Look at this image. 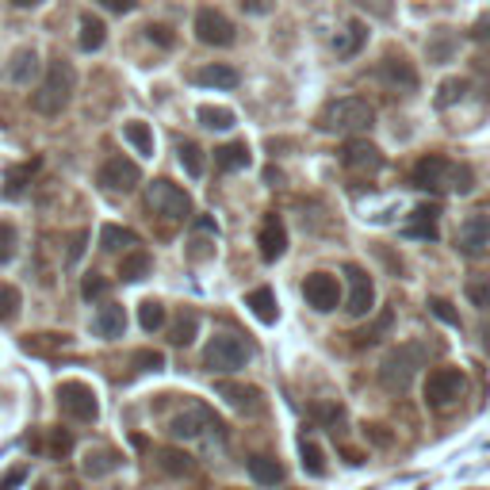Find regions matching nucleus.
I'll list each match as a JSON object with an SVG mask.
<instances>
[{"label":"nucleus","instance_id":"obj_1","mask_svg":"<svg viewBox=\"0 0 490 490\" xmlns=\"http://www.w3.org/2000/svg\"><path fill=\"white\" fill-rule=\"evenodd\" d=\"M73 88H77V73H73L69 61L66 58L50 61L43 85H38V93L31 96V108L38 115H61L69 108V100H73Z\"/></svg>","mask_w":490,"mask_h":490},{"label":"nucleus","instance_id":"obj_2","mask_svg":"<svg viewBox=\"0 0 490 490\" xmlns=\"http://www.w3.org/2000/svg\"><path fill=\"white\" fill-rule=\"evenodd\" d=\"M376 123V111H372L368 100L360 96H341L318 115V127L326 135H360Z\"/></svg>","mask_w":490,"mask_h":490},{"label":"nucleus","instance_id":"obj_3","mask_svg":"<svg viewBox=\"0 0 490 490\" xmlns=\"http://www.w3.org/2000/svg\"><path fill=\"white\" fill-rule=\"evenodd\" d=\"M425 364V349L421 345H398V349H391L383 356V364H380V383H383V391H391V395H403L410 383H414V376L421 372Z\"/></svg>","mask_w":490,"mask_h":490},{"label":"nucleus","instance_id":"obj_4","mask_svg":"<svg viewBox=\"0 0 490 490\" xmlns=\"http://www.w3.org/2000/svg\"><path fill=\"white\" fill-rule=\"evenodd\" d=\"M249 356H253V349L241 338H234V333H215L208 341V349H203V364L211 372H218V376H230V372L245 368Z\"/></svg>","mask_w":490,"mask_h":490},{"label":"nucleus","instance_id":"obj_5","mask_svg":"<svg viewBox=\"0 0 490 490\" xmlns=\"http://www.w3.org/2000/svg\"><path fill=\"white\" fill-rule=\"evenodd\" d=\"M463 391H468V376L460 368H433L425 376V406L429 410H445L460 403Z\"/></svg>","mask_w":490,"mask_h":490},{"label":"nucleus","instance_id":"obj_6","mask_svg":"<svg viewBox=\"0 0 490 490\" xmlns=\"http://www.w3.org/2000/svg\"><path fill=\"white\" fill-rule=\"evenodd\" d=\"M146 203L158 215L176 218V223L192 218V196L180 184H173V180H153V184L146 188Z\"/></svg>","mask_w":490,"mask_h":490},{"label":"nucleus","instance_id":"obj_7","mask_svg":"<svg viewBox=\"0 0 490 490\" xmlns=\"http://www.w3.org/2000/svg\"><path fill=\"white\" fill-rule=\"evenodd\" d=\"M58 406H61V414L73 418V421H96L100 418L96 391L81 380H66L58 387Z\"/></svg>","mask_w":490,"mask_h":490},{"label":"nucleus","instance_id":"obj_8","mask_svg":"<svg viewBox=\"0 0 490 490\" xmlns=\"http://www.w3.org/2000/svg\"><path fill=\"white\" fill-rule=\"evenodd\" d=\"M341 165L356 176H372L383 169V153H380V146H372V142L353 138V142H345V150H341Z\"/></svg>","mask_w":490,"mask_h":490},{"label":"nucleus","instance_id":"obj_9","mask_svg":"<svg viewBox=\"0 0 490 490\" xmlns=\"http://www.w3.org/2000/svg\"><path fill=\"white\" fill-rule=\"evenodd\" d=\"M303 295H306V303L314 306V311H338V303H341V283L338 276H330V273H311L303 280Z\"/></svg>","mask_w":490,"mask_h":490},{"label":"nucleus","instance_id":"obj_10","mask_svg":"<svg viewBox=\"0 0 490 490\" xmlns=\"http://www.w3.org/2000/svg\"><path fill=\"white\" fill-rule=\"evenodd\" d=\"M96 180L104 184L108 192H135L142 184V169L131 161V158H108L104 165H100Z\"/></svg>","mask_w":490,"mask_h":490},{"label":"nucleus","instance_id":"obj_11","mask_svg":"<svg viewBox=\"0 0 490 490\" xmlns=\"http://www.w3.org/2000/svg\"><path fill=\"white\" fill-rule=\"evenodd\" d=\"M345 276H349V299H345V311H349L353 318H364L372 306H376V288H372V276L360 265H349V268H345Z\"/></svg>","mask_w":490,"mask_h":490},{"label":"nucleus","instance_id":"obj_12","mask_svg":"<svg viewBox=\"0 0 490 490\" xmlns=\"http://www.w3.org/2000/svg\"><path fill=\"white\" fill-rule=\"evenodd\" d=\"M196 35L208 46H230L234 43V23H230L218 8H200L196 12Z\"/></svg>","mask_w":490,"mask_h":490},{"label":"nucleus","instance_id":"obj_13","mask_svg":"<svg viewBox=\"0 0 490 490\" xmlns=\"http://www.w3.org/2000/svg\"><path fill=\"white\" fill-rule=\"evenodd\" d=\"M456 249L463 257H486L490 253V218L486 215L463 218V226H460V234H456Z\"/></svg>","mask_w":490,"mask_h":490},{"label":"nucleus","instance_id":"obj_14","mask_svg":"<svg viewBox=\"0 0 490 490\" xmlns=\"http://www.w3.org/2000/svg\"><path fill=\"white\" fill-rule=\"evenodd\" d=\"M453 169L456 165L448 161L445 153H425V158L414 165V184L425 192H441L448 180H453Z\"/></svg>","mask_w":490,"mask_h":490},{"label":"nucleus","instance_id":"obj_15","mask_svg":"<svg viewBox=\"0 0 490 490\" xmlns=\"http://www.w3.org/2000/svg\"><path fill=\"white\" fill-rule=\"evenodd\" d=\"M203 429H223V425L215 421L211 410H203V406H188L184 414H176L169 421V433L180 437V441H192V437H200Z\"/></svg>","mask_w":490,"mask_h":490},{"label":"nucleus","instance_id":"obj_16","mask_svg":"<svg viewBox=\"0 0 490 490\" xmlns=\"http://www.w3.org/2000/svg\"><path fill=\"white\" fill-rule=\"evenodd\" d=\"M380 81L398 88V93H414V88H418V69L410 66L403 54H391V58L380 61Z\"/></svg>","mask_w":490,"mask_h":490},{"label":"nucleus","instance_id":"obj_17","mask_svg":"<svg viewBox=\"0 0 490 490\" xmlns=\"http://www.w3.org/2000/svg\"><path fill=\"white\" fill-rule=\"evenodd\" d=\"M257 245H261V257H265V261H280V257L288 253V230H283L280 215H268L265 223H261Z\"/></svg>","mask_w":490,"mask_h":490},{"label":"nucleus","instance_id":"obj_18","mask_svg":"<svg viewBox=\"0 0 490 490\" xmlns=\"http://www.w3.org/2000/svg\"><path fill=\"white\" fill-rule=\"evenodd\" d=\"M93 330H96V338H104V341L123 338V330H127V311H123L119 303L100 306L96 318H93Z\"/></svg>","mask_w":490,"mask_h":490},{"label":"nucleus","instance_id":"obj_19","mask_svg":"<svg viewBox=\"0 0 490 490\" xmlns=\"http://www.w3.org/2000/svg\"><path fill=\"white\" fill-rule=\"evenodd\" d=\"M364 43H368V28L360 20H349L338 31V38H333V50H338V58H353V54L364 50Z\"/></svg>","mask_w":490,"mask_h":490},{"label":"nucleus","instance_id":"obj_20","mask_svg":"<svg viewBox=\"0 0 490 490\" xmlns=\"http://www.w3.org/2000/svg\"><path fill=\"white\" fill-rule=\"evenodd\" d=\"M215 169L234 173V169H249V146L245 142H226L215 150Z\"/></svg>","mask_w":490,"mask_h":490},{"label":"nucleus","instance_id":"obj_21","mask_svg":"<svg viewBox=\"0 0 490 490\" xmlns=\"http://www.w3.org/2000/svg\"><path fill=\"white\" fill-rule=\"evenodd\" d=\"M249 475L261 486H276V483H283V463L276 460V456H265V453H257V456H249Z\"/></svg>","mask_w":490,"mask_h":490},{"label":"nucleus","instance_id":"obj_22","mask_svg":"<svg viewBox=\"0 0 490 490\" xmlns=\"http://www.w3.org/2000/svg\"><path fill=\"white\" fill-rule=\"evenodd\" d=\"M38 77V54L35 50H16L8 61V81H16V85H31Z\"/></svg>","mask_w":490,"mask_h":490},{"label":"nucleus","instance_id":"obj_23","mask_svg":"<svg viewBox=\"0 0 490 490\" xmlns=\"http://www.w3.org/2000/svg\"><path fill=\"white\" fill-rule=\"evenodd\" d=\"M245 306L265 322V326H273V322L280 318V306H276V295H273V288H257V291H249L245 295Z\"/></svg>","mask_w":490,"mask_h":490},{"label":"nucleus","instance_id":"obj_24","mask_svg":"<svg viewBox=\"0 0 490 490\" xmlns=\"http://www.w3.org/2000/svg\"><path fill=\"white\" fill-rule=\"evenodd\" d=\"M115 468H119V456L108 453V448H88L85 460H81V471L88 475V479H100V475H111Z\"/></svg>","mask_w":490,"mask_h":490},{"label":"nucleus","instance_id":"obj_25","mask_svg":"<svg viewBox=\"0 0 490 490\" xmlns=\"http://www.w3.org/2000/svg\"><path fill=\"white\" fill-rule=\"evenodd\" d=\"M192 81H196L200 88H234L238 85V69L230 66H203L192 73Z\"/></svg>","mask_w":490,"mask_h":490},{"label":"nucleus","instance_id":"obj_26","mask_svg":"<svg viewBox=\"0 0 490 490\" xmlns=\"http://www.w3.org/2000/svg\"><path fill=\"white\" fill-rule=\"evenodd\" d=\"M100 249H108V253H119V249H138V234L135 230H127V226H104L100 230Z\"/></svg>","mask_w":490,"mask_h":490},{"label":"nucleus","instance_id":"obj_27","mask_svg":"<svg viewBox=\"0 0 490 490\" xmlns=\"http://www.w3.org/2000/svg\"><path fill=\"white\" fill-rule=\"evenodd\" d=\"M218 395L226 398L230 406H238V410H257V398H261V391L257 387H241V383H230V380H223L215 387Z\"/></svg>","mask_w":490,"mask_h":490},{"label":"nucleus","instance_id":"obj_28","mask_svg":"<svg viewBox=\"0 0 490 490\" xmlns=\"http://www.w3.org/2000/svg\"><path fill=\"white\" fill-rule=\"evenodd\" d=\"M437 211L433 203H425V208L414 211V218H410V226H406V234L410 238H425V241H437Z\"/></svg>","mask_w":490,"mask_h":490},{"label":"nucleus","instance_id":"obj_29","mask_svg":"<svg viewBox=\"0 0 490 490\" xmlns=\"http://www.w3.org/2000/svg\"><path fill=\"white\" fill-rule=\"evenodd\" d=\"M150 268H153V261H150V253L146 249H131L119 261V276L127 280V283H138V280H146L150 276Z\"/></svg>","mask_w":490,"mask_h":490},{"label":"nucleus","instance_id":"obj_30","mask_svg":"<svg viewBox=\"0 0 490 490\" xmlns=\"http://www.w3.org/2000/svg\"><path fill=\"white\" fill-rule=\"evenodd\" d=\"M104 38H108L104 20H96V16H81V35H77V43H81L85 54H93V50L104 46Z\"/></svg>","mask_w":490,"mask_h":490},{"label":"nucleus","instance_id":"obj_31","mask_svg":"<svg viewBox=\"0 0 490 490\" xmlns=\"http://www.w3.org/2000/svg\"><path fill=\"white\" fill-rule=\"evenodd\" d=\"M123 135H127V142L142 153V158H153V131L142 119H135V123H127L123 127Z\"/></svg>","mask_w":490,"mask_h":490},{"label":"nucleus","instance_id":"obj_32","mask_svg":"<svg viewBox=\"0 0 490 490\" xmlns=\"http://www.w3.org/2000/svg\"><path fill=\"white\" fill-rule=\"evenodd\" d=\"M38 169V161H23V165H16V169H8V176H4V196H23V188H28V180H31V173Z\"/></svg>","mask_w":490,"mask_h":490},{"label":"nucleus","instance_id":"obj_33","mask_svg":"<svg viewBox=\"0 0 490 490\" xmlns=\"http://www.w3.org/2000/svg\"><path fill=\"white\" fill-rule=\"evenodd\" d=\"M395 326V314L391 311H383L376 322H372V326L368 330H360V333H353V345H360V349H364V345H376L380 338H383V333L387 330H391Z\"/></svg>","mask_w":490,"mask_h":490},{"label":"nucleus","instance_id":"obj_34","mask_svg":"<svg viewBox=\"0 0 490 490\" xmlns=\"http://www.w3.org/2000/svg\"><path fill=\"white\" fill-rule=\"evenodd\" d=\"M158 463H161V471H169V475H188L192 468H196V463H192V456L180 453V448H161Z\"/></svg>","mask_w":490,"mask_h":490},{"label":"nucleus","instance_id":"obj_35","mask_svg":"<svg viewBox=\"0 0 490 490\" xmlns=\"http://www.w3.org/2000/svg\"><path fill=\"white\" fill-rule=\"evenodd\" d=\"M200 123L208 127V131H230V127H234V111H230V108H211V104H203V108H200Z\"/></svg>","mask_w":490,"mask_h":490},{"label":"nucleus","instance_id":"obj_36","mask_svg":"<svg viewBox=\"0 0 490 490\" xmlns=\"http://www.w3.org/2000/svg\"><path fill=\"white\" fill-rule=\"evenodd\" d=\"M69 338L66 333H35V338L23 341V349L28 353H54V349H66Z\"/></svg>","mask_w":490,"mask_h":490},{"label":"nucleus","instance_id":"obj_37","mask_svg":"<svg viewBox=\"0 0 490 490\" xmlns=\"http://www.w3.org/2000/svg\"><path fill=\"white\" fill-rule=\"evenodd\" d=\"M196 330H200V318L188 311V314L176 318V326L169 330V341L173 345H192V341H196Z\"/></svg>","mask_w":490,"mask_h":490},{"label":"nucleus","instance_id":"obj_38","mask_svg":"<svg viewBox=\"0 0 490 490\" xmlns=\"http://www.w3.org/2000/svg\"><path fill=\"white\" fill-rule=\"evenodd\" d=\"M138 322H142V330L153 333V330H161L165 326V306L158 299H146L138 306Z\"/></svg>","mask_w":490,"mask_h":490},{"label":"nucleus","instance_id":"obj_39","mask_svg":"<svg viewBox=\"0 0 490 490\" xmlns=\"http://www.w3.org/2000/svg\"><path fill=\"white\" fill-rule=\"evenodd\" d=\"M425 54H429V61H445V58H453L456 54V38L448 35V31H437L429 38V46H425Z\"/></svg>","mask_w":490,"mask_h":490},{"label":"nucleus","instance_id":"obj_40","mask_svg":"<svg viewBox=\"0 0 490 490\" xmlns=\"http://www.w3.org/2000/svg\"><path fill=\"white\" fill-rule=\"evenodd\" d=\"M20 306H23V295L12 288V283H4V288H0V322H16Z\"/></svg>","mask_w":490,"mask_h":490},{"label":"nucleus","instance_id":"obj_41","mask_svg":"<svg viewBox=\"0 0 490 490\" xmlns=\"http://www.w3.org/2000/svg\"><path fill=\"white\" fill-rule=\"evenodd\" d=\"M299 456H303V471L306 475H326V456H322V448L314 441H303Z\"/></svg>","mask_w":490,"mask_h":490},{"label":"nucleus","instance_id":"obj_42","mask_svg":"<svg viewBox=\"0 0 490 490\" xmlns=\"http://www.w3.org/2000/svg\"><path fill=\"white\" fill-rule=\"evenodd\" d=\"M463 93H468V81H460V77L441 81V88H437V108H453L456 100H463Z\"/></svg>","mask_w":490,"mask_h":490},{"label":"nucleus","instance_id":"obj_43","mask_svg":"<svg viewBox=\"0 0 490 490\" xmlns=\"http://www.w3.org/2000/svg\"><path fill=\"white\" fill-rule=\"evenodd\" d=\"M180 165L188 169V176H203V150L196 146V142H180Z\"/></svg>","mask_w":490,"mask_h":490},{"label":"nucleus","instance_id":"obj_44","mask_svg":"<svg viewBox=\"0 0 490 490\" xmlns=\"http://www.w3.org/2000/svg\"><path fill=\"white\" fill-rule=\"evenodd\" d=\"M463 291H468V299L479 306V311H490V280L486 276H471Z\"/></svg>","mask_w":490,"mask_h":490},{"label":"nucleus","instance_id":"obj_45","mask_svg":"<svg viewBox=\"0 0 490 490\" xmlns=\"http://www.w3.org/2000/svg\"><path fill=\"white\" fill-rule=\"evenodd\" d=\"M16 226L12 223H0V265H8L12 257H16Z\"/></svg>","mask_w":490,"mask_h":490},{"label":"nucleus","instance_id":"obj_46","mask_svg":"<svg viewBox=\"0 0 490 490\" xmlns=\"http://www.w3.org/2000/svg\"><path fill=\"white\" fill-rule=\"evenodd\" d=\"M429 311H433L437 318H441L445 326H460V314L453 311V303H448V299H441V295H433V299H429Z\"/></svg>","mask_w":490,"mask_h":490},{"label":"nucleus","instance_id":"obj_47","mask_svg":"<svg viewBox=\"0 0 490 490\" xmlns=\"http://www.w3.org/2000/svg\"><path fill=\"white\" fill-rule=\"evenodd\" d=\"M81 295H85V299H100V295H108V280L96 276V273H88L81 280Z\"/></svg>","mask_w":490,"mask_h":490},{"label":"nucleus","instance_id":"obj_48","mask_svg":"<svg viewBox=\"0 0 490 490\" xmlns=\"http://www.w3.org/2000/svg\"><path fill=\"white\" fill-rule=\"evenodd\" d=\"M135 368H142V372H161V368H165V356L153 353V349H138V353H135Z\"/></svg>","mask_w":490,"mask_h":490},{"label":"nucleus","instance_id":"obj_49","mask_svg":"<svg viewBox=\"0 0 490 490\" xmlns=\"http://www.w3.org/2000/svg\"><path fill=\"white\" fill-rule=\"evenodd\" d=\"M146 38H150V43H158V46H165V50H169V46L176 43L173 31L165 28V23H150V28H146Z\"/></svg>","mask_w":490,"mask_h":490},{"label":"nucleus","instance_id":"obj_50","mask_svg":"<svg viewBox=\"0 0 490 490\" xmlns=\"http://www.w3.org/2000/svg\"><path fill=\"white\" fill-rule=\"evenodd\" d=\"M73 448V437L66 429H54V437H50V456H66Z\"/></svg>","mask_w":490,"mask_h":490},{"label":"nucleus","instance_id":"obj_51","mask_svg":"<svg viewBox=\"0 0 490 490\" xmlns=\"http://www.w3.org/2000/svg\"><path fill=\"white\" fill-rule=\"evenodd\" d=\"M85 245H88V230H77V234L69 238V257H66L69 265H77L85 257Z\"/></svg>","mask_w":490,"mask_h":490},{"label":"nucleus","instance_id":"obj_52","mask_svg":"<svg viewBox=\"0 0 490 490\" xmlns=\"http://www.w3.org/2000/svg\"><path fill=\"white\" fill-rule=\"evenodd\" d=\"M471 38H475V43H483V46H490V12H486V16H479V20H475Z\"/></svg>","mask_w":490,"mask_h":490},{"label":"nucleus","instance_id":"obj_53","mask_svg":"<svg viewBox=\"0 0 490 490\" xmlns=\"http://www.w3.org/2000/svg\"><path fill=\"white\" fill-rule=\"evenodd\" d=\"M23 479H28V468H12L4 479H0V490H16Z\"/></svg>","mask_w":490,"mask_h":490},{"label":"nucleus","instance_id":"obj_54","mask_svg":"<svg viewBox=\"0 0 490 490\" xmlns=\"http://www.w3.org/2000/svg\"><path fill=\"white\" fill-rule=\"evenodd\" d=\"M108 12H115V16H127V12H135L138 8V0H100Z\"/></svg>","mask_w":490,"mask_h":490},{"label":"nucleus","instance_id":"obj_55","mask_svg":"<svg viewBox=\"0 0 490 490\" xmlns=\"http://www.w3.org/2000/svg\"><path fill=\"white\" fill-rule=\"evenodd\" d=\"M241 8H249V12H268L265 0H241Z\"/></svg>","mask_w":490,"mask_h":490},{"label":"nucleus","instance_id":"obj_56","mask_svg":"<svg viewBox=\"0 0 490 490\" xmlns=\"http://www.w3.org/2000/svg\"><path fill=\"white\" fill-rule=\"evenodd\" d=\"M196 226H200V230H211V234H218V223H215V218H196Z\"/></svg>","mask_w":490,"mask_h":490},{"label":"nucleus","instance_id":"obj_57","mask_svg":"<svg viewBox=\"0 0 490 490\" xmlns=\"http://www.w3.org/2000/svg\"><path fill=\"white\" fill-rule=\"evenodd\" d=\"M16 8H35V4H43V0H12Z\"/></svg>","mask_w":490,"mask_h":490},{"label":"nucleus","instance_id":"obj_58","mask_svg":"<svg viewBox=\"0 0 490 490\" xmlns=\"http://www.w3.org/2000/svg\"><path fill=\"white\" fill-rule=\"evenodd\" d=\"M483 345H486V349H490V322H486V326H483Z\"/></svg>","mask_w":490,"mask_h":490}]
</instances>
